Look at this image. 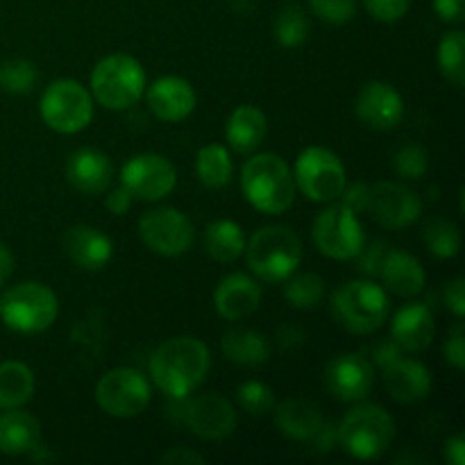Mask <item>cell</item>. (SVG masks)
<instances>
[{
	"mask_svg": "<svg viewBox=\"0 0 465 465\" xmlns=\"http://www.w3.org/2000/svg\"><path fill=\"white\" fill-rule=\"evenodd\" d=\"M212 368L209 348L195 336H177L154 350L150 377L171 400H184L207 380Z\"/></svg>",
	"mask_w": 465,
	"mask_h": 465,
	"instance_id": "cell-1",
	"label": "cell"
},
{
	"mask_svg": "<svg viewBox=\"0 0 465 465\" xmlns=\"http://www.w3.org/2000/svg\"><path fill=\"white\" fill-rule=\"evenodd\" d=\"M241 189L257 212L280 216L295 200V180L289 163L275 153L250 157L241 168Z\"/></svg>",
	"mask_w": 465,
	"mask_h": 465,
	"instance_id": "cell-2",
	"label": "cell"
},
{
	"mask_svg": "<svg viewBox=\"0 0 465 465\" xmlns=\"http://www.w3.org/2000/svg\"><path fill=\"white\" fill-rule=\"evenodd\" d=\"M245 262L266 284H282L302 262V241L291 227L268 225L245 241Z\"/></svg>",
	"mask_w": 465,
	"mask_h": 465,
	"instance_id": "cell-3",
	"label": "cell"
},
{
	"mask_svg": "<svg viewBox=\"0 0 465 465\" xmlns=\"http://www.w3.org/2000/svg\"><path fill=\"white\" fill-rule=\"evenodd\" d=\"M339 443L359 461L380 459L393 445L395 422L380 404H357L339 425Z\"/></svg>",
	"mask_w": 465,
	"mask_h": 465,
	"instance_id": "cell-4",
	"label": "cell"
},
{
	"mask_svg": "<svg viewBox=\"0 0 465 465\" xmlns=\"http://www.w3.org/2000/svg\"><path fill=\"white\" fill-rule=\"evenodd\" d=\"M145 91V71L132 54H109L91 71V95L112 112L134 107Z\"/></svg>",
	"mask_w": 465,
	"mask_h": 465,
	"instance_id": "cell-5",
	"label": "cell"
},
{
	"mask_svg": "<svg viewBox=\"0 0 465 465\" xmlns=\"http://www.w3.org/2000/svg\"><path fill=\"white\" fill-rule=\"evenodd\" d=\"M331 309L341 325L359 336L375 334L389 316V295L371 280L345 282L331 295Z\"/></svg>",
	"mask_w": 465,
	"mask_h": 465,
	"instance_id": "cell-6",
	"label": "cell"
},
{
	"mask_svg": "<svg viewBox=\"0 0 465 465\" xmlns=\"http://www.w3.org/2000/svg\"><path fill=\"white\" fill-rule=\"evenodd\" d=\"M59 313V300L41 282H21L0 298V318L18 334H41Z\"/></svg>",
	"mask_w": 465,
	"mask_h": 465,
	"instance_id": "cell-7",
	"label": "cell"
},
{
	"mask_svg": "<svg viewBox=\"0 0 465 465\" xmlns=\"http://www.w3.org/2000/svg\"><path fill=\"white\" fill-rule=\"evenodd\" d=\"M295 189L302 191L312 203L330 204L339 200L348 184L345 166L339 159V154L331 153L330 148L322 145H312L304 148L295 159L293 168Z\"/></svg>",
	"mask_w": 465,
	"mask_h": 465,
	"instance_id": "cell-8",
	"label": "cell"
},
{
	"mask_svg": "<svg viewBox=\"0 0 465 465\" xmlns=\"http://www.w3.org/2000/svg\"><path fill=\"white\" fill-rule=\"evenodd\" d=\"M39 112L50 130L59 134H77L94 118V95L77 80L62 77L44 91Z\"/></svg>",
	"mask_w": 465,
	"mask_h": 465,
	"instance_id": "cell-9",
	"label": "cell"
},
{
	"mask_svg": "<svg viewBox=\"0 0 465 465\" xmlns=\"http://www.w3.org/2000/svg\"><path fill=\"white\" fill-rule=\"evenodd\" d=\"M312 239L316 243L318 252L336 262H350L363 252L366 234L357 213L336 200L330 203L325 212H321L313 221Z\"/></svg>",
	"mask_w": 465,
	"mask_h": 465,
	"instance_id": "cell-10",
	"label": "cell"
},
{
	"mask_svg": "<svg viewBox=\"0 0 465 465\" xmlns=\"http://www.w3.org/2000/svg\"><path fill=\"white\" fill-rule=\"evenodd\" d=\"M95 404L112 418H136L148 409L153 386L136 368H114L95 384Z\"/></svg>",
	"mask_w": 465,
	"mask_h": 465,
	"instance_id": "cell-11",
	"label": "cell"
},
{
	"mask_svg": "<svg viewBox=\"0 0 465 465\" xmlns=\"http://www.w3.org/2000/svg\"><path fill=\"white\" fill-rule=\"evenodd\" d=\"M139 236L150 252L180 257L193 245V225L180 209L159 207L139 218Z\"/></svg>",
	"mask_w": 465,
	"mask_h": 465,
	"instance_id": "cell-12",
	"label": "cell"
},
{
	"mask_svg": "<svg viewBox=\"0 0 465 465\" xmlns=\"http://www.w3.org/2000/svg\"><path fill=\"white\" fill-rule=\"evenodd\" d=\"M121 182L134 198L154 203L173 193L177 184V171L163 154L143 153L125 162Z\"/></svg>",
	"mask_w": 465,
	"mask_h": 465,
	"instance_id": "cell-13",
	"label": "cell"
},
{
	"mask_svg": "<svg viewBox=\"0 0 465 465\" xmlns=\"http://www.w3.org/2000/svg\"><path fill=\"white\" fill-rule=\"evenodd\" d=\"M368 213L386 230H407L420 218L422 200L416 191L400 182H380L371 186Z\"/></svg>",
	"mask_w": 465,
	"mask_h": 465,
	"instance_id": "cell-14",
	"label": "cell"
},
{
	"mask_svg": "<svg viewBox=\"0 0 465 465\" xmlns=\"http://www.w3.org/2000/svg\"><path fill=\"white\" fill-rule=\"evenodd\" d=\"M375 386V366L363 354L345 352L325 368V389L341 402H363Z\"/></svg>",
	"mask_w": 465,
	"mask_h": 465,
	"instance_id": "cell-15",
	"label": "cell"
},
{
	"mask_svg": "<svg viewBox=\"0 0 465 465\" xmlns=\"http://www.w3.org/2000/svg\"><path fill=\"white\" fill-rule=\"evenodd\" d=\"M186 427L193 431L198 439L204 440H221L227 439L236 430V411L230 400L221 393H203L195 395L193 400L184 398Z\"/></svg>",
	"mask_w": 465,
	"mask_h": 465,
	"instance_id": "cell-16",
	"label": "cell"
},
{
	"mask_svg": "<svg viewBox=\"0 0 465 465\" xmlns=\"http://www.w3.org/2000/svg\"><path fill=\"white\" fill-rule=\"evenodd\" d=\"M354 109L361 123L371 130H393L404 116V100L393 84L381 80L366 82L354 100Z\"/></svg>",
	"mask_w": 465,
	"mask_h": 465,
	"instance_id": "cell-17",
	"label": "cell"
},
{
	"mask_svg": "<svg viewBox=\"0 0 465 465\" xmlns=\"http://www.w3.org/2000/svg\"><path fill=\"white\" fill-rule=\"evenodd\" d=\"M145 94V103L148 109L163 123H180L193 114L195 104H198V95L195 89L177 75H163L154 80Z\"/></svg>",
	"mask_w": 465,
	"mask_h": 465,
	"instance_id": "cell-18",
	"label": "cell"
},
{
	"mask_svg": "<svg viewBox=\"0 0 465 465\" xmlns=\"http://www.w3.org/2000/svg\"><path fill=\"white\" fill-rule=\"evenodd\" d=\"M384 372V384L391 398L400 404H416L422 402L431 393L434 377L425 363L416 361L411 357H395L393 361L381 368Z\"/></svg>",
	"mask_w": 465,
	"mask_h": 465,
	"instance_id": "cell-19",
	"label": "cell"
},
{
	"mask_svg": "<svg viewBox=\"0 0 465 465\" xmlns=\"http://www.w3.org/2000/svg\"><path fill=\"white\" fill-rule=\"evenodd\" d=\"M262 304V286L243 272H232L218 282L213 291V307L223 321H243Z\"/></svg>",
	"mask_w": 465,
	"mask_h": 465,
	"instance_id": "cell-20",
	"label": "cell"
},
{
	"mask_svg": "<svg viewBox=\"0 0 465 465\" xmlns=\"http://www.w3.org/2000/svg\"><path fill=\"white\" fill-rule=\"evenodd\" d=\"M436 334V322L430 307L422 302H409L393 316L391 336L402 352H425Z\"/></svg>",
	"mask_w": 465,
	"mask_h": 465,
	"instance_id": "cell-21",
	"label": "cell"
},
{
	"mask_svg": "<svg viewBox=\"0 0 465 465\" xmlns=\"http://www.w3.org/2000/svg\"><path fill=\"white\" fill-rule=\"evenodd\" d=\"M64 252L82 271H103L114 257V243L104 232L91 225H75L64 236Z\"/></svg>",
	"mask_w": 465,
	"mask_h": 465,
	"instance_id": "cell-22",
	"label": "cell"
},
{
	"mask_svg": "<svg viewBox=\"0 0 465 465\" xmlns=\"http://www.w3.org/2000/svg\"><path fill=\"white\" fill-rule=\"evenodd\" d=\"M114 166L104 153L95 148H80L68 157L66 180L84 195H100L109 189Z\"/></svg>",
	"mask_w": 465,
	"mask_h": 465,
	"instance_id": "cell-23",
	"label": "cell"
},
{
	"mask_svg": "<svg viewBox=\"0 0 465 465\" xmlns=\"http://www.w3.org/2000/svg\"><path fill=\"white\" fill-rule=\"evenodd\" d=\"M381 282L391 293L400 298H416L425 289V268L413 254L393 250L381 259Z\"/></svg>",
	"mask_w": 465,
	"mask_h": 465,
	"instance_id": "cell-24",
	"label": "cell"
},
{
	"mask_svg": "<svg viewBox=\"0 0 465 465\" xmlns=\"http://www.w3.org/2000/svg\"><path fill=\"white\" fill-rule=\"evenodd\" d=\"M41 440V425L32 413L5 409L0 413V454L21 457L30 454Z\"/></svg>",
	"mask_w": 465,
	"mask_h": 465,
	"instance_id": "cell-25",
	"label": "cell"
},
{
	"mask_svg": "<svg viewBox=\"0 0 465 465\" xmlns=\"http://www.w3.org/2000/svg\"><path fill=\"white\" fill-rule=\"evenodd\" d=\"M268 134L266 114L254 104H241L232 112L225 125V139L239 154H250L263 143Z\"/></svg>",
	"mask_w": 465,
	"mask_h": 465,
	"instance_id": "cell-26",
	"label": "cell"
},
{
	"mask_svg": "<svg viewBox=\"0 0 465 465\" xmlns=\"http://www.w3.org/2000/svg\"><path fill=\"white\" fill-rule=\"evenodd\" d=\"M275 425L277 430L291 440H313L321 427L325 425L321 409L309 400H286L275 404Z\"/></svg>",
	"mask_w": 465,
	"mask_h": 465,
	"instance_id": "cell-27",
	"label": "cell"
},
{
	"mask_svg": "<svg viewBox=\"0 0 465 465\" xmlns=\"http://www.w3.org/2000/svg\"><path fill=\"white\" fill-rule=\"evenodd\" d=\"M221 350L227 361L243 368H259L271 357V345L266 336L259 334L257 330H245V327L225 331L221 339Z\"/></svg>",
	"mask_w": 465,
	"mask_h": 465,
	"instance_id": "cell-28",
	"label": "cell"
},
{
	"mask_svg": "<svg viewBox=\"0 0 465 465\" xmlns=\"http://www.w3.org/2000/svg\"><path fill=\"white\" fill-rule=\"evenodd\" d=\"M204 250L218 263L236 262L245 250V234L239 223L227 218L209 223L204 230Z\"/></svg>",
	"mask_w": 465,
	"mask_h": 465,
	"instance_id": "cell-29",
	"label": "cell"
},
{
	"mask_svg": "<svg viewBox=\"0 0 465 465\" xmlns=\"http://www.w3.org/2000/svg\"><path fill=\"white\" fill-rule=\"evenodd\" d=\"M35 372L23 361L0 363V409H21L35 395Z\"/></svg>",
	"mask_w": 465,
	"mask_h": 465,
	"instance_id": "cell-30",
	"label": "cell"
},
{
	"mask_svg": "<svg viewBox=\"0 0 465 465\" xmlns=\"http://www.w3.org/2000/svg\"><path fill=\"white\" fill-rule=\"evenodd\" d=\"M195 173L207 189H223L232 180L230 150L221 143L203 145L195 154Z\"/></svg>",
	"mask_w": 465,
	"mask_h": 465,
	"instance_id": "cell-31",
	"label": "cell"
},
{
	"mask_svg": "<svg viewBox=\"0 0 465 465\" xmlns=\"http://www.w3.org/2000/svg\"><path fill=\"white\" fill-rule=\"evenodd\" d=\"M465 35L461 30L445 32L439 44L440 75L452 86L461 89L465 84Z\"/></svg>",
	"mask_w": 465,
	"mask_h": 465,
	"instance_id": "cell-32",
	"label": "cell"
},
{
	"mask_svg": "<svg viewBox=\"0 0 465 465\" xmlns=\"http://www.w3.org/2000/svg\"><path fill=\"white\" fill-rule=\"evenodd\" d=\"M422 241L427 250L439 259H454L461 252V232L457 223L448 218H431L422 230Z\"/></svg>",
	"mask_w": 465,
	"mask_h": 465,
	"instance_id": "cell-33",
	"label": "cell"
},
{
	"mask_svg": "<svg viewBox=\"0 0 465 465\" xmlns=\"http://www.w3.org/2000/svg\"><path fill=\"white\" fill-rule=\"evenodd\" d=\"M284 298L293 309H313L325 298V280L316 272H300L284 280Z\"/></svg>",
	"mask_w": 465,
	"mask_h": 465,
	"instance_id": "cell-34",
	"label": "cell"
},
{
	"mask_svg": "<svg viewBox=\"0 0 465 465\" xmlns=\"http://www.w3.org/2000/svg\"><path fill=\"white\" fill-rule=\"evenodd\" d=\"M312 32L309 16L302 12V7H284L275 18V39L282 48H298L307 41Z\"/></svg>",
	"mask_w": 465,
	"mask_h": 465,
	"instance_id": "cell-35",
	"label": "cell"
},
{
	"mask_svg": "<svg viewBox=\"0 0 465 465\" xmlns=\"http://www.w3.org/2000/svg\"><path fill=\"white\" fill-rule=\"evenodd\" d=\"M36 80H39V73H36L35 64L27 62V59L14 57L0 62V89H3L5 94H30V91L35 89Z\"/></svg>",
	"mask_w": 465,
	"mask_h": 465,
	"instance_id": "cell-36",
	"label": "cell"
},
{
	"mask_svg": "<svg viewBox=\"0 0 465 465\" xmlns=\"http://www.w3.org/2000/svg\"><path fill=\"white\" fill-rule=\"evenodd\" d=\"M236 400L248 416H266L275 409V393L268 384L257 380H248L236 389Z\"/></svg>",
	"mask_w": 465,
	"mask_h": 465,
	"instance_id": "cell-37",
	"label": "cell"
},
{
	"mask_svg": "<svg viewBox=\"0 0 465 465\" xmlns=\"http://www.w3.org/2000/svg\"><path fill=\"white\" fill-rule=\"evenodd\" d=\"M430 166V154L420 143H404L393 154V168L402 180H420Z\"/></svg>",
	"mask_w": 465,
	"mask_h": 465,
	"instance_id": "cell-38",
	"label": "cell"
},
{
	"mask_svg": "<svg viewBox=\"0 0 465 465\" xmlns=\"http://www.w3.org/2000/svg\"><path fill=\"white\" fill-rule=\"evenodd\" d=\"M309 7L330 25H345L357 14V0H309Z\"/></svg>",
	"mask_w": 465,
	"mask_h": 465,
	"instance_id": "cell-39",
	"label": "cell"
},
{
	"mask_svg": "<svg viewBox=\"0 0 465 465\" xmlns=\"http://www.w3.org/2000/svg\"><path fill=\"white\" fill-rule=\"evenodd\" d=\"M368 14L381 23H395L407 16L411 0H363Z\"/></svg>",
	"mask_w": 465,
	"mask_h": 465,
	"instance_id": "cell-40",
	"label": "cell"
},
{
	"mask_svg": "<svg viewBox=\"0 0 465 465\" xmlns=\"http://www.w3.org/2000/svg\"><path fill=\"white\" fill-rule=\"evenodd\" d=\"M465 330H463V322L459 321L452 330L448 331V339H445L443 345V354H445V361L454 368V371H463L465 368Z\"/></svg>",
	"mask_w": 465,
	"mask_h": 465,
	"instance_id": "cell-41",
	"label": "cell"
},
{
	"mask_svg": "<svg viewBox=\"0 0 465 465\" xmlns=\"http://www.w3.org/2000/svg\"><path fill=\"white\" fill-rule=\"evenodd\" d=\"M339 203L343 207H348L350 212L361 216L368 212V204H371V186L366 182H352V184H345L343 193L339 195Z\"/></svg>",
	"mask_w": 465,
	"mask_h": 465,
	"instance_id": "cell-42",
	"label": "cell"
},
{
	"mask_svg": "<svg viewBox=\"0 0 465 465\" xmlns=\"http://www.w3.org/2000/svg\"><path fill=\"white\" fill-rule=\"evenodd\" d=\"M445 304H448L450 312L454 313L457 321H461L465 316V280L463 277H457L448 284L445 289Z\"/></svg>",
	"mask_w": 465,
	"mask_h": 465,
	"instance_id": "cell-43",
	"label": "cell"
},
{
	"mask_svg": "<svg viewBox=\"0 0 465 465\" xmlns=\"http://www.w3.org/2000/svg\"><path fill=\"white\" fill-rule=\"evenodd\" d=\"M434 9L440 21L452 23V25H459L465 18L463 0H434Z\"/></svg>",
	"mask_w": 465,
	"mask_h": 465,
	"instance_id": "cell-44",
	"label": "cell"
},
{
	"mask_svg": "<svg viewBox=\"0 0 465 465\" xmlns=\"http://www.w3.org/2000/svg\"><path fill=\"white\" fill-rule=\"evenodd\" d=\"M162 463L166 465H203L204 463V457L203 454L193 452L191 448H171L168 452L162 454V459H159Z\"/></svg>",
	"mask_w": 465,
	"mask_h": 465,
	"instance_id": "cell-45",
	"label": "cell"
},
{
	"mask_svg": "<svg viewBox=\"0 0 465 465\" xmlns=\"http://www.w3.org/2000/svg\"><path fill=\"white\" fill-rule=\"evenodd\" d=\"M132 203H134V195H132L125 186L114 189L112 193L107 195V200H104V204H107V209L114 213V216H125V213L130 212Z\"/></svg>",
	"mask_w": 465,
	"mask_h": 465,
	"instance_id": "cell-46",
	"label": "cell"
},
{
	"mask_svg": "<svg viewBox=\"0 0 465 465\" xmlns=\"http://www.w3.org/2000/svg\"><path fill=\"white\" fill-rule=\"evenodd\" d=\"M445 459L452 465H463L465 463V439L461 434L452 436L445 443Z\"/></svg>",
	"mask_w": 465,
	"mask_h": 465,
	"instance_id": "cell-47",
	"label": "cell"
},
{
	"mask_svg": "<svg viewBox=\"0 0 465 465\" xmlns=\"http://www.w3.org/2000/svg\"><path fill=\"white\" fill-rule=\"evenodd\" d=\"M14 272V254L5 243H0V286L7 284Z\"/></svg>",
	"mask_w": 465,
	"mask_h": 465,
	"instance_id": "cell-48",
	"label": "cell"
}]
</instances>
